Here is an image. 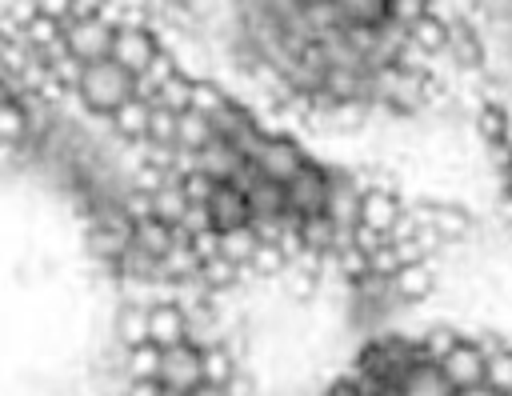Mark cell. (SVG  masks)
<instances>
[{
    "label": "cell",
    "instance_id": "obj_1",
    "mask_svg": "<svg viewBox=\"0 0 512 396\" xmlns=\"http://www.w3.org/2000/svg\"><path fill=\"white\" fill-rule=\"evenodd\" d=\"M80 104L92 112V116H112L116 108H124L132 96H136V76L124 72L116 60H100V64H84V76H80V88H76Z\"/></svg>",
    "mask_w": 512,
    "mask_h": 396
},
{
    "label": "cell",
    "instance_id": "obj_2",
    "mask_svg": "<svg viewBox=\"0 0 512 396\" xmlns=\"http://www.w3.org/2000/svg\"><path fill=\"white\" fill-rule=\"evenodd\" d=\"M112 40H116V24L108 16H72L64 24V44L80 64L112 60Z\"/></svg>",
    "mask_w": 512,
    "mask_h": 396
},
{
    "label": "cell",
    "instance_id": "obj_3",
    "mask_svg": "<svg viewBox=\"0 0 512 396\" xmlns=\"http://www.w3.org/2000/svg\"><path fill=\"white\" fill-rule=\"evenodd\" d=\"M160 52H164V44H160V36H156L148 24H140V20H124V24L116 28L112 60H116L124 72H132V76L148 72V64H152Z\"/></svg>",
    "mask_w": 512,
    "mask_h": 396
},
{
    "label": "cell",
    "instance_id": "obj_4",
    "mask_svg": "<svg viewBox=\"0 0 512 396\" xmlns=\"http://www.w3.org/2000/svg\"><path fill=\"white\" fill-rule=\"evenodd\" d=\"M252 164L260 168V176H264V180H276V184H284V188H288V184L308 168V156H304V148H300L296 140L268 132V136L260 140V148H256V156H252Z\"/></svg>",
    "mask_w": 512,
    "mask_h": 396
},
{
    "label": "cell",
    "instance_id": "obj_5",
    "mask_svg": "<svg viewBox=\"0 0 512 396\" xmlns=\"http://www.w3.org/2000/svg\"><path fill=\"white\" fill-rule=\"evenodd\" d=\"M404 208H408V200H400L396 188H388V184H368V188H364V200H360V228H368V232L392 240V232L404 224Z\"/></svg>",
    "mask_w": 512,
    "mask_h": 396
},
{
    "label": "cell",
    "instance_id": "obj_6",
    "mask_svg": "<svg viewBox=\"0 0 512 396\" xmlns=\"http://www.w3.org/2000/svg\"><path fill=\"white\" fill-rule=\"evenodd\" d=\"M332 196V168L308 160V168L288 184V208L296 216H324Z\"/></svg>",
    "mask_w": 512,
    "mask_h": 396
},
{
    "label": "cell",
    "instance_id": "obj_7",
    "mask_svg": "<svg viewBox=\"0 0 512 396\" xmlns=\"http://www.w3.org/2000/svg\"><path fill=\"white\" fill-rule=\"evenodd\" d=\"M404 216L412 224H428L436 228L444 240H464L472 232V212L464 204H444V200H416L404 208Z\"/></svg>",
    "mask_w": 512,
    "mask_h": 396
},
{
    "label": "cell",
    "instance_id": "obj_8",
    "mask_svg": "<svg viewBox=\"0 0 512 396\" xmlns=\"http://www.w3.org/2000/svg\"><path fill=\"white\" fill-rule=\"evenodd\" d=\"M160 384H164V388H176V392H196V388L204 384V352H200L196 344L164 348Z\"/></svg>",
    "mask_w": 512,
    "mask_h": 396
},
{
    "label": "cell",
    "instance_id": "obj_9",
    "mask_svg": "<svg viewBox=\"0 0 512 396\" xmlns=\"http://www.w3.org/2000/svg\"><path fill=\"white\" fill-rule=\"evenodd\" d=\"M440 372L448 376V384L460 392V388H476L484 384V372H488V352L480 340H460L444 360H440Z\"/></svg>",
    "mask_w": 512,
    "mask_h": 396
},
{
    "label": "cell",
    "instance_id": "obj_10",
    "mask_svg": "<svg viewBox=\"0 0 512 396\" xmlns=\"http://www.w3.org/2000/svg\"><path fill=\"white\" fill-rule=\"evenodd\" d=\"M360 200H364V188L352 172L344 168H332V196H328V220L336 228H360Z\"/></svg>",
    "mask_w": 512,
    "mask_h": 396
},
{
    "label": "cell",
    "instance_id": "obj_11",
    "mask_svg": "<svg viewBox=\"0 0 512 396\" xmlns=\"http://www.w3.org/2000/svg\"><path fill=\"white\" fill-rule=\"evenodd\" d=\"M148 332H152V344H160V348L188 344V308L180 300H152L148 304Z\"/></svg>",
    "mask_w": 512,
    "mask_h": 396
},
{
    "label": "cell",
    "instance_id": "obj_12",
    "mask_svg": "<svg viewBox=\"0 0 512 396\" xmlns=\"http://www.w3.org/2000/svg\"><path fill=\"white\" fill-rule=\"evenodd\" d=\"M208 216L216 232H232V228H248L252 224V204L248 192L236 184H216L212 200H208Z\"/></svg>",
    "mask_w": 512,
    "mask_h": 396
},
{
    "label": "cell",
    "instance_id": "obj_13",
    "mask_svg": "<svg viewBox=\"0 0 512 396\" xmlns=\"http://www.w3.org/2000/svg\"><path fill=\"white\" fill-rule=\"evenodd\" d=\"M180 228L176 224H168V220H160V216H144V220H136V232H132V248H140L144 256H152V260H164L176 244H180Z\"/></svg>",
    "mask_w": 512,
    "mask_h": 396
},
{
    "label": "cell",
    "instance_id": "obj_14",
    "mask_svg": "<svg viewBox=\"0 0 512 396\" xmlns=\"http://www.w3.org/2000/svg\"><path fill=\"white\" fill-rule=\"evenodd\" d=\"M456 68H480L484 64V40H480V32L464 20V16H456V20H448V52H444Z\"/></svg>",
    "mask_w": 512,
    "mask_h": 396
},
{
    "label": "cell",
    "instance_id": "obj_15",
    "mask_svg": "<svg viewBox=\"0 0 512 396\" xmlns=\"http://www.w3.org/2000/svg\"><path fill=\"white\" fill-rule=\"evenodd\" d=\"M108 124H112L116 140H124V144L136 148V144L148 140V128H152V104L140 100V96H132L124 108H116V112L108 116Z\"/></svg>",
    "mask_w": 512,
    "mask_h": 396
},
{
    "label": "cell",
    "instance_id": "obj_16",
    "mask_svg": "<svg viewBox=\"0 0 512 396\" xmlns=\"http://www.w3.org/2000/svg\"><path fill=\"white\" fill-rule=\"evenodd\" d=\"M408 48H412L416 56H424V60L444 56V52H448V20H440L436 12L420 16V20L408 28Z\"/></svg>",
    "mask_w": 512,
    "mask_h": 396
},
{
    "label": "cell",
    "instance_id": "obj_17",
    "mask_svg": "<svg viewBox=\"0 0 512 396\" xmlns=\"http://www.w3.org/2000/svg\"><path fill=\"white\" fill-rule=\"evenodd\" d=\"M396 388H400L404 396H456V388L448 384V376L440 372V364H428V360L412 364V368L400 376Z\"/></svg>",
    "mask_w": 512,
    "mask_h": 396
},
{
    "label": "cell",
    "instance_id": "obj_18",
    "mask_svg": "<svg viewBox=\"0 0 512 396\" xmlns=\"http://www.w3.org/2000/svg\"><path fill=\"white\" fill-rule=\"evenodd\" d=\"M436 288V268L424 260V264H404L396 276H392V296L396 300H408V304H420L428 300Z\"/></svg>",
    "mask_w": 512,
    "mask_h": 396
},
{
    "label": "cell",
    "instance_id": "obj_19",
    "mask_svg": "<svg viewBox=\"0 0 512 396\" xmlns=\"http://www.w3.org/2000/svg\"><path fill=\"white\" fill-rule=\"evenodd\" d=\"M116 340L120 348H140V344H152V332H148V304L144 300H128L120 304L116 312Z\"/></svg>",
    "mask_w": 512,
    "mask_h": 396
},
{
    "label": "cell",
    "instance_id": "obj_20",
    "mask_svg": "<svg viewBox=\"0 0 512 396\" xmlns=\"http://www.w3.org/2000/svg\"><path fill=\"white\" fill-rule=\"evenodd\" d=\"M248 204H252V220H280V216L292 212L288 208V188L276 184V180H264V176L248 188Z\"/></svg>",
    "mask_w": 512,
    "mask_h": 396
},
{
    "label": "cell",
    "instance_id": "obj_21",
    "mask_svg": "<svg viewBox=\"0 0 512 396\" xmlns=\"http://www.w3.org/2000/svg\"><path fill=\"white\" fill-rule=\"evenodd\" d=\"M476 128H480V140H488L492 148H508L512 144L508 140L512 136V112L504 104H496V100L476 108Z\"/></svg>",
    "mask_w": 512,
    "mask_h": 396
},
{
    "label": "cell",
    "instance_id": "obj_22",
    "mask_svg": "<svg viewBox=\"0 0 512 396\" xmlns=\"http://www.w3.org/2000/svg\"><path fill=\"white\" fill-rule=\"evenodd\" d=\"M260 232H256V224H248V228H232V232H220V256L224 260H232V264H240V268H248L252 264V256L260 252Z\"/></svg>",
    "mask_w": 512,
    "mask_h": 396
},
{
    "label": "cell",
    "instance_id": "obj_23",
    "mask_svg": "<svg viewBox=\"0 0 512 396\" xmlns=\"http://www.w3.org/2000/svg\"><path fill=\"white\" fill-rule=\"evenodd\" d=\"M176 72H180V64H176V56L164 48V52H160V56L148 64V72H140V76H136V96L152 104V100L160 96V88H164V84H168Z\"/></svg>",
    "mask_w": 512,
    "mask_h": 396
},
{
    "label": "cell",
    "instance_id": "obj_24",
    "mask_svg": "<svg viewBox=\"0 0 512 396\" xmlns=\"http://www.w3.org/2000/svg\"><path fill=\"white\" fill-rule=\"evenodd\" d=\"M160 364H164V348L160 344H140L124 352V380H160Z\"/></svg>",
    "mask_w": 512,
    "mask_h": 396
},
{
    "label": "cell",
    "instance_id": "obj_25",
    "mask_svg": "<svg viewBox=\"0 0 512 396\" xmlns=\"http://www.w3.org/2000/svg\"><path fill=\"white\" fill-rule=\"evenodd\" d=\"M236 376H240L236 348L216 344V348H208V352H204V384H212V388H228Z\"/></svg>",
    "mask_w": 512,
    "mask_h": 396
},
{
    "label": "cell",
    "instance_id": "obj_26",
    "mask_svg": "<svg viewBox=\"0 0 512 396\" xmlns=\"http://www.w3.org/2000/svg\"><path fill=\"white\" fill-rule=\"evenodd\" d=\"M212 140H216V124H212V116H204V112H196V108L180 112V148H188V152H204Z\"/></svg>",
    "mask_w": 512,
    "mask_h": 396
},
{
    "label": "cell",
    "instance_id": "obj_27",
    "mask_svg": "<svg viewBox=\"0 0 512 396\" xmlns=\"http://www.w3.org/2000/svg\"><path fill=\"white\" fill-rule=\"evenodd\" d=\"M388 4L392 0H336V8L344 12L348 28H376L388 20Z\"/></svg>",
    "mask_w": 512,
    "mask_h": 396
},
{
    "label": "cell",
    "instance_id": "obj_28",
    "mask_svg": "<svg viewBox=\"0 0 512 396\" xmlns=\"http://www.w3.org/2000/svg\"><path fill=\"white\" fill-rule=\"evenodd\" d=\"M192 92H196V76H188L184 68L160 88V96L152 100V104H160V108H172V112H188L192 108Z\"/></svg>",
    "mask_w": 512,
    "mask_h": 396
},
{
    "label": "cell",
    "instance_id": "obj_29",
    "mask_svg": "<svg viewBox=\"0 0 512 396\" xmlns=\"http://www.w3.org/2000/svg\"><path fill=\"white\" fill-rule=\"evenodd\" d=\"M484 384L496 392V396H512V344L488 352V372H484Z\"/></svg>",
    "mask_w": 512,
    "mask_h": 396
},
{
    "label": "cell",
    "instance_id": "obj_30",
    "mask_svg": "<svg viewBox=\"0 0 512 396\" xmlns=\"http://www.w3.org/2000/svg\"><path fill=\"white\" fill-rule=\"evenodd\" d=\"M284 268H292V256H288L280 244L264 240L260 252L252 256V264H248V276H276V272H284Z\"/></svg>",
    "mask_w": 512,
    "mask_h": 396
},
{
    "label": "cell",
    "instance_id": "obj_31",
    "mask_svg": "<svg viewBox=\"0 0 512 396\" xmlns=\"http://www.w3.org/2000/svg\"><path fill=\"white\" fill-rule=\"evenodd\" d=\"M460 340H464V336H456L452 328H428V332H420V352H424L428 364H440Z\"/></svg>",
    "mask_w": 512,
    "mask_h": 396
},
{
    "label": "cell",
    "instance_id": "obj_32",
    "mask_svg": "<svg viewBox=\"0 0 512 396\" xmlns=\"http://www.w3.org/2000/svg\"><path fill=\"white\" fill-rule=\"evenodd\" d=\"M232 96L216 84V80H208V76H196V92H192V108L196 112H204V116H216L224 104H228Z\"/></svg>",
    "mask_w": 512,
    "mask_h": 396
},
{
    "label": "cell",
    "instance_id": "obj_33",
    "mask_svg": "<svg viewBox=\"0 0 512 396\" xmlns=\"http://www.w3.org/2000/svg\"><path fill=\"white\" fill-rule=\"evenodd\" d=\"M400 268H404V256H400V248H396L392 240H384V244L372 252V276H384V280H392Z\"/></svg>",
    "mask_w": 512,
    "mask_h": 396
},
{
    "label": "cell",
    "instance_id": "obj_34",
    "mask_svg": "<svg viewBox=\"0 0 512 396\" xmlns=\"http://www.w3.org/2000/svg\"><path fill=\"white\" fill-rule=\"evenodd\" d=\"M428 12H432V8H428L424 0H392V4H388V20L400 24V28H412V24H416L420 16H428Z\"/></svg>",
    "mask_w": 512,
    "mask_h": 396
},
{
    "label": "cell",
    "instance_id": "obj_35",
    "mask_svg": "<svg viewBox=\"0 0 512 396\" xmlns=\"http://www.w3.org/2000/svg\"><path fill=\"white\" fill-rule=\"evenodd\" d=\"M192 248L200 252V260H216V256H220V232H216V228L196 232V236H192Z\"/></svg>",
    "mask_w": 512,
    "mask_h": 396
},
{
    "label": "cell",
    "instance_id": "obj_36",
    "mask_svg": "<svg viewBox=\"0 0 512 396\" xmlns=\"http://www.w3.org/2000/svg\"><path fill=\"white\" fill-rule=\"evenodd\" d=\"M496 156H500V172H504V196L512 204V144L508 148H496Z\"/></svg>",
    "mask_w": 512,
    "mask_h": 396
},
{
    "label": "cell",
    "instance_id": "obj_37",
    "mask_svg": "<svg viewBox=\"0 0 512 396\" xmlns=\"http://www.w3.org/2000/svg\"><path fill=\"white\" fill-rule=\"evenodd\" d=\"M228 396H256V384H252V380L240 372V376L228 384Z\"/></svg>",
    "mask_w": 512,
    "mask_h": 396
},
{
    "label": "cell",
    "instance_id": "obj_38",
    "mask_svg": "<svg viewBox=\"0 0 512 396\" xmlns=\"http://www.w3.org/2000/svg\"><path fill=\"white\" fill-rule=\"evenodd\" d=\"M456 396H496V392H492L488 384H476V388H460Z\"/></svg>",
    "mask_w": 512,
    "mask_h": 396
},
{
    "label": "cell",
    "instance_id": "obj_39",
    "mask_svg": "<svg viewBox=\"0 0 512 396\" xmlns=\"http://www.w3.org/2000/svg\"><path fill=\"white\" fill-rule=\"evenodd\" d=\"M188 396H228V388H212V384H200L196 392H188Z\"/></svg>",
    "mask_w": 512,
    "mask_h": 396
},
{
    "label": "cell",
    "instance_id": "obj_40",
    "mask_svg": "<svg viewBox=\"0 0 512 396\" xmlns=\"http://www.w3.org/2000/svg\"><path fill=\"white\" fill-rule=\"evenodd\" d=\"M300 4H308V8H316V4H332V0H300Z\"/></svg>",
    "mask_w": 512,
    "mask_h": 396
},
{
    "label": "cell",
    "instance_id": "obj_41",
    "mask_svg": "<svg viewBox=\"0 0 512 396\" xmlns=\"http://www.w3.org/2000/svg\"><path fill=\"white\" fill-rule=\"evenodd\" d=\"M164 396H188V392H176V388H164Z\"/></svg>",
    "mask_w": 512,
    "mask_h": 396
},
{
    "label": "cell",
    "instance_id": "obj_42",
    "mask_svg": "<svg viewBox=\"0 0 512 396\" xmlns=\"http://www.w3.org/2000/svg\"><path fill=\"white\" fill-rule=\"evenodd\" d=\"M384 396H404V392H400V388H388V392H384Z\"/></svg>",
    "mask_w": 512,
    "mask_h": 396
},
{
    "label": "cell",
    "instance_id": "obj_43",
    "mask_svg": "<svg viewBox=\"0 0 512 396\" xmlns=\"http://www.w3.org/2000/svg\"><path fill=\"white\" fill-rule=\"evenodd\" d=\"M424 4H428V8H436V0H424Z\"/></svg>",
    "mask_w": 512,
    "mask_h": 396
}]
</instances>
